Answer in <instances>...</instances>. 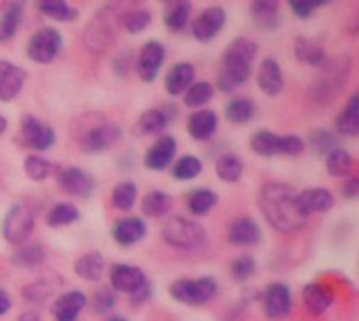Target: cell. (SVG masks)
I'll return each mask as SVG.
<instances>
[{
    "label": "cell",
    "instance_id": "obj_4",
    "mask_svg": "<svg viewBox=\"0 0 359 321\" xmlns=\"http://www.w3.org/2000/svg\"><path fill=\"white\" fill-rule=\"evenodd\" d=\"M250 147L255 153L263 158H273V156H299L305 149V143L297 135L288 137H278L271 130H259L250 139Z\"/></svg>",
    "mask_w": 359,
    "mask_h": 321
},
{
    "label": "cell",
    "instance_id": "obj_36",
    "mask_svg": "<svg viewBox=\"0 0 359 321\" xmlns=\"http://www.w3.org/2000/svg\"><path fill=\"white\" fill-rule=\"evenodd\" d=\"M225 116L229 122L233 124H246L252 120L255 116V103L250 99H233L227 107H225Z\"/></svg>",
    "mask_w": 359,
    "mask_h": 321
},
{
    "label": "cell",
    "instance_id": "obj_34",
    "mask_svg": "<svg viewBox=\"0 0 359 321\" xmlns=\"http://www.w3.org/2000/svg\"><path fill=\"white\" fill-rule=\"evenodd\" d=\"M242 172H244V164H242V160L238 156L225 153V156H221L217 160V175H219V179H223L227 183H236V181H240Z\"/></svg>",
    "mask_w": 359,
    "mask_h": 321
},
{
    "label": "cell",
    "instance_id": "obj_45",
    "mask_svg": "<svg viewBox=\"0 0 359 321\" xmlns=\"http://www.w3.org/2000/svg\"><path fill=\"white\" fill-rule=\"evenodd\" d=\"M309 143H311L313 151L316 153H322V156H328L332 149L339 147V141L328 130H313L311 137H309Z\"/></svg>",
    "mask_w": 359,
    "mask_h": 321
},
{
    "label": "cell",
    "instance_id": "obj_32",
    "mask_svg": "<svg viewBox=\"0 0 359 321\" xmlns=\"http://www.w3.org/2000/svg\"><path fill=\"white\" fill-rule=\"evenodd\" d=\"M166 126H168V116L162 109H147V111H143V116L139 118V124H137V128L143 135H162Z\"/></svg>",
    "mask_w": 359,
    "mask_h": 321
},
{
    "label": "cell",
    "instance_id": "obj_24",
    "mask_svg": "<svg viewBox=\"0 0 359 321\" xmlns=\"http://www.w3.org/2000/svg\"><path fill=\"white\" fill-rule=\"evenodd\" d=\"M84 307H86V296L78 290H72L59 296V301L53 307V315L57 321H76Z\"/></svg>",
    "mask_w": 359,
    "mask_h": 321
},
{
    "label": "cell",
    "instance_id": "obj_21",
    "mask_svg": "<svg viewBox=\"0 0 359 321\" xmlns=\"http://www.w3.org/2000/svg\"><path fill=\"white\" fill-rule=\"evenodd\" d=\"M175 151H177V141L172 137H160L147 151L145 156V164L147 168L151 170H164L172 158H175Z\"/></svg>",
    "mask_w": 359,
    "mask_h": 321
},
{
    "label": "cell",
    "instance_id": "obj_17",
    "mask_svg": "<svg viewBox=\"0 0 359 321\" xmlns=\"http://www.w3.org/2000/svg\"><path fill=\"white\" fill-rule=\"evenodd\" d=\"M23 82H25L23 67L8 61H0V101L4 103L13 101L19 95Z\"/></svg>",
    "mask_w": 359,
    "mask_h": 321
},
{
    "label": "cell",
    "instance_id": "obj_15",
    "mask_svg": "<svg viewBox=\"0 0 359 321\" xmlns=\"http://www.w3.org/2000/svg\"><path fill=\"white\" fill-rule=\"evenodd\" d=\"M263 303L269 320H284L292 311V294L284 284H271L265 292Z\"/></svg>",
    "mask_w": 359,
    "mask_h": 321
},
{
    "label": "cell",
    "instance_id": "obj_10",
    "mask_svg": "<svg viewBox=\"0 0 359 321\" xmlns=\"http://www.w3.org/2000/svg\"><path fill=\"white\" fill-rule=\"evenodd\" d=\"M57 183L59 187L74 198H88L95 189V181L90 175H86L82 168L76 166H65L57 172Z\"/></svg>",
    "mask_w": 359,
    "mask_h": 321
},
{
    "label": "cell",
    "instance_id": "obj_22",
    "mask_svg": "<svg viewBox=\"0 0 359 321\" xmlns=\"http://www.w3.org/2000/svg\"><path fill=\"white\" fill-rule=\"evenodd\" d=\"M147 233V227L141 219L137 217H128V219H122L114 225V240L120 244V246H133L137 242H141Z\"/></svg>",
    "mask_w": 359,
    "mask_h": 321
},
{
    "label": "cell",
    "instance_id": "obj_25",
    "mask_svg": "<svg viewBox=\"0 0 359 321\" xmlns=\"http://www.w3.org/2000/svg\"><path fill=\"white\" fill-rule=\"evenodd\" d=\"M219 128V120H217V114L210 111V109H202V111H196L189 122H187V130L189 135L196 139V141H206L210 139Z\"/></svg>",
    "mask_w": 359,
    "mask_h": 321
},
{
    "label": "cell",
    "instance_id": "obj_37",
    "mask_svg": "<svg viewBox=\"0 0 359 321\" xmlns=\"http://www.w3.org/2000/svg\"><path fill=\"white\" fill-rule=\"evenodd\" d=\"M217 193L210 189H198L187 198V206L194 214H206L208 210H212L217 206Z\"/></svg>",
    "mask_w": 359,
    "mask_h": 321
},
{
    "label": "cell",
    "instance_id": "obj_53",
    "mask_svg": "<svg viewBox=\"0 0 359 321\" xmlns=\"http://www.w3.org/2000/svg\"><path fill=\"white\" fill-rule=\"evenodd\" d=\"M4 128H6V120H4V118L0 116V135L4 132Z\"/></svg>",
    "mask_w": 359,
    "mask_h": 321
},
{
    "label": "cell",
    "instance_id": "obj_49",
    "mask_svg": "<svg viewBox=\"0 0 359 321\" xmlns=\"http://www.w3.org/2000/svg\"><path fill=\"white\" fill-rule=\"evenodd\" d=\"M290 8L297 13V17L309 19L313 15V11L318 8V4H311V2H290Z\"/></svg>",
    "mask_w": 359,
    "mask_h": 321
},
{
    "label": "cell",
    "instance_id": "obj_41",
    "mask_svg": "<svg viewBox=\"0 0 359 321\" xmlns=\"http://www.w3.org/2000/svg\"><path fill=\"white\" fill-rule=\"evenodd\" d=\"M38 8H40L44 15H48V17H53V19H57V21H72V19L78 17V11L72 8V6H69L67 2H63V0L40 2Z\"/></svg>",
    "mask_w": 359,
    "mask_h": 321
},
{
    "label": "cell",
    "instance_id": "obj_46",
    "mask_svg": "<svg viewBox=\"0 0 359 321\" xmlns=\"http://www.w3.org/2000/svg\"><path fill=\"white\" fill-rule=\"evenodd\" d=\"M255 269H257L255 259L248 257V254L238 257V259L231 263V275H233L238 282H246L248 278H252V275H255Z\"/></svg>",
    "mask_w": 359,
    "mask_h": 321
},
{
    "label": "cell",
    "instance_id": "obj_8",
    "mask_svg": "<svg viewBox=\"0 0 359 321\" xmlns=\"http://www.w3.org/2000/svg\"><path fill=\"white\" fill-rule=\"evenodd\" d=\"M114 34H116V21H114V15L107 11H101L88 25L86 29V36H84V42L90 50H103L111 40H114Z\"/></svg>",
    "mask_w": 359,
    "mask_h": 321
},
{
    "label": "cell",
    "instance_id": "obj_27",
    "mask_svg": "<svg viewBox=\"0 0 359 321\" xmlns=\"http://www.w3.org/2000/svg\"><path fill=\"white\" fill-rule=\"evenodd\" d=\"M21 13H23L21 2H11L2 11V15H0V44L8 42L17 34V27L21 23Z\"/></svg>",
    "mask_w": 359,
    "mask_h": 321
},
{
    "label": "cell",
    "instance_id": "obj_44",
    "mask_svg": "<svg viewBox=\"0 0 359 321\" xmlns=\"http://www.w3.org/2000/svg\"><path fill=\"white\" fill-rule=\"evenodd\" d=\"M124 27L130 32V34H137V32H143L149 23H151V13L147 8H137V11H130L124 15L122 19Z\"/></svg>",
    "mask_w": 359,
    "mask_h": 321
},
{
    "label": "cell",
    "instance_id": "obj_40",
    "mask_svg": "<svg viewBox=\"0 0 359 321\" xmlns=\"http://www.w3.org/2000/svg\"><path fill=\"white\" fill-rule=\"evenodd\" d=\"M215 90L208 82H194L187 90H185V105L189 107H202L212 99Z\"/></svg>",
    "mask_w": 359,
    "mask_h": 321
},
{
    "label": "cell",
    "instance_id": "obj_51",
    "mask_svg": "<svg viewBox=\"0 0 359 321\" xmlns=\"http://www.w3.org/2000/svg\"><path fill=\"white\" fill-rule=\"evenodd\" d=\"M8 309H11V296L0 288V317H2L4 313H8Z\"/></svg>",
    "mask_w": 359,
    "mask_h": 321
},
{
    "label": "cell",
    "instance_id": "obj_5",
    "mask_svg": "<svg viewBox=\"0 0 359 321\" xmlns=\"http://www.w3.org/2000/svg\"><path fill=\"white\" fill-rule=\"evenodd\" d=\"M219 286L212 278H198V280H179L170 286V296L187 307L206 305L215 299Z\"/></svg>",
    "mask_w": 359,
    "mask_h": 321
},
{
    "label": "cell",
    "instance_id": "obj_12",
    "mask_svg": "<svg viewBox=\"0 0 359 321\" xmlns=\"http://www.w3.org/2000/svg\"><path fill=\"white\" fill-rule=\"evenodd\" d=\"M223 25H225V11L221 6H208L196 17L191 25V34L196 40L208 42L223 29Z\"/></svg>",
    "mask_w": 359,
    "mask_h": 321
},
{
    "label": "cell",
    "instance_id": "obj_43",
    "mask_svg": "<svg viewBox=\"0 0 359 321\" xmlns=\"http://www.w3.org/2000/svg\"><path fill=\"white\" fill-rule=\"evenodd\" d=\"M23 168H25V175H27L32 181H44V179L53 172L50 162L44 160V158H40V156H27Z\"/></svg>",
    "mask_w": 359,
    "mask_h": 321
},
{
    "label": "cell",
    "instance_id": "obj_9",
    "mask_svg": "<svg viewBox=\"0 0 359 321\" xmlns=\"http://www.w3.org/2000/svg\"><path fill=\"white\" fill-rule=\"evenodd\" d=\"M21 139L27 147L36 151H46L55 143V132L50 126L42 124L34 116H23L21 118Z\"/></svg>",
    "mask_w": 359,
    "mask_h": 321
},
{
    "label": "cell",
    "instance_id": "obj_11",
    "mask_svg": "<svg viewBox=\"0 0 359 321\" xmlns=\"http://www.w3.org/2000/svg\"><path fill=\"white\" fill-rule=\"evenodd\" d=\"M118 139H120V126L114 122H103V124L90 128L82 137L80 145L86 153H101V151L109 149Z\"/></svg>",
    "mask_w": 359,
    "mask_h": 321
},
{
    "label": "cell",
    "instance_id": "obj_29",
    "mask_svg": "<svg viewBox=\"0 0 359 321\" xmlns=\"http://www.w3.org/2000/svg\"><path fill=\"white\" fill-rule=\"evenodd\" d=\"M358 95H353L349 99V103L345 105V109L339 114L337 118V128L341 135H347V137H355L359 132V114H358Z\"/></svg>",
    "mask_w": 359,
    "mask_h": 321
},
{
    "label": "cell",
    "instance_id": "obj_35",
    "mask_svg": "<svg viewBox=\"0 0 359 321\" xmlns=\"http://www.w3.org/2000/svg\"><path fill=\"white\" fill-rule=\"evenodd\" d=\"M189 15H191V4L189 2H172V4L166 6L164 21L168 25V29L179 32V29H183L187 25Z\"/></svg>",
    "mask_w": 359,
    "mask_h": 321
},
{
    "label": "cell",
    "instance_id": "obj_52",
    "mask_svg": "<svg viewBox=\"0 0 359 321\" xmlns=\"http://www.w3.org/2000/svg\"><path fill=\"white\" fill-rule=\"evenodd\" d=\"M17 321H38V313H34V311H25V313H21V315H19V320Z\"/></svg>",
    "mask_w": 359,
    "mask_h": 321
},
{
    "label": "cell",
    "instance_id": "obj_54",
    "mask_svg": "<svg viewBox=\"0 0 359 321\" xmlns=\"http://www.w3.org/2000/svg\"><path fill=\"white\" fill-rule=\"evenodd\" d=\"M105 321H126L124 317H120V315H116V317H109V320H105Z\"/></svg>",
    "mask_w": 359,
    "mask_h": 321
},
{
    "label": "cell",
    "instance_id": "obj_31",
    "mask_svg": "<svg viewBox=\"0 0 359 321\" xmlns=\"http://www.w3.org/2000/svg\"><path fill=\"white\" fill-rule=\"evenodd\" d=\"M294 53H297L299 61H303V63H307L311 67H324V63H326L324 50L316 42H311V40L299 38L294 42Z\"/></svg>",
    "mask_w": 359,
    "mask_h": 321
},
{
    "label": "cell",
    "instance_id": "obj_1",
    "mask_svg": "<svg viewBox=\"0 0 359 321\" xmlns=\"http://www.w3.org/2000/svg\"><path fill=\"white\" fill-rule=\"evenodd\" d=\"M259 208L267 223L286 235L297 233L307 223V217L299 210L297 191L286 183H267L259 193Z\"/></svg>",
    "mask_w": 359,
    "mask_h": 321
},
{
    "label": "cell",
    "instance_id": "obj_47",
    "mask_svg": "<svg viewBox=\"0 0 359 321\" xmlns=\"http://www.w3.org/2000/svg\"><path fill=\"white\" fill-rule=\"evenodd\" d=\"M44 259V250L40 246H25L23 250L17 252V263L25 267H36Z\"/></svg>",
    "mask_w": 359,
    "mask_h": 321
},
{
    "label": "cell",
    "instance_id": "obj_28",
    "mask_svg": "<svg viewBox=\"0 0 359 321\" xmlns=\"http://www.w3.org/2000/svg\"><path fill=\"white\" fill-rule=\"evenodd\" d=\"M326 168L332 177H349L355 168V162L349 151L337 147L326 156Z\"/></svg>",
    "mask_w": 359,
    "mask_h": 321
},
{
    "label": "cell",
    "instance_id": "obj_33",
    "mask_svg": "<svg viewBox=\"0 0 359 321\" xmlns=\"http://www.w3.org/2000/svg\"><path fill=\"white\" fill-rule=\"evenodd\" d=\"M170 196L164 193V191H149L145 198H143V214L149 217V219H158V217H164L168 210H170Z\"/></svg>",
    "mask_w": 359,
    "mask_h": 321
},
{
    "label": "cell",
    "instance_id": "obj_39",
    "mask_svg": "<svg viewBox=\"0 0 359 321\" xmlns=\"http://www.w3.org/2000/svg\"><path fill=\"white\" fill-rule=\"evenodd\" d=\"M137 202V187L135 183H118L111 193V204L118 210H130Z\"/></svg>",
    "mask_w": 359,
    "mask_h": 321
},
{
    "label": "cell",
    "instance_id": "obj_13",
    "mask_svg": "<svg viewBox=\"0 0 359 321\" xmlns=\"http://www.w3.org/2000/svg\"><path fill=\"white\" fill-rule=\"evenodd\" d=\"M109 280H111L114 290L126 292L128 296L135 294L137 290H141L147 284L145 273L135 265H114L111 271H109Z\"/></svg>",
    "mask_w": 359,
    "mask_h": 321
},
{
    "label": "cell",
    "instance_id": "obj_38",
    "mask_svg": "<svg viewBox=\"0 0 359 321\" xmlns=\"http://www.w3.org/2000/svg\"><path fill=\"white\" fill-rule=\"evenodd\" d=\"M80 219V212L76 206L72 204H59L55 206L48 214H46V223L50 227H65V225H72Z\"/></svg>",
    "mask_w": 359,
    "mask_h": 321
},
{
    "label": "cell",
    "instance_id": "obj_50",
    "mask_svg": "<svg viewBox=\"0 0 359 321\" xmlns=\"http://www.w3.org/2000/svg\"><path fill=\"white\" fill-rule=\"evenodd\" d=\"M358 181L355 179H351V181H347L345 185H343V196L345 198H349V200H353L355 196H358Z\"/></svg>",
    "mask_w": 359,
    "mask_h": 321
},
{
    "label": "cell",
    "instance_id": "obj_18",
    "mask_svg": "<svg viewBox=\"0 0 359 321\" xmlns=\"http://www.w3.org/2000/svg\"><path fill=\"white\" fill-rule=\"evenodd\" d=\"M257 84L269 97H276V95L282 93L284 74H282V67H280V63L276 59H263L261 61V67H259V74H257Z\"/></svg>",
    "mask_w": 359,
    "mask_h": 321
},
{
    "label": "cell",
    "instance_id": "obj_19",
    "mask_svg": "<svg viewBox=\"0 0 359 321\" xmlns=\"http://www.w3.org/2000/svg\"><path fill=\"white\" fill-rule=\"evenodd\" d=\"M229 242L233 246H255L261 242L263 233H261V227L257 225L255 219L250 217H240L231 223L229 227V233H227Z\"/></svg>",
    "mask_w": 359,
    "mask_h": 321
},
{
    "label": "cell",
    "instance_id": "obj_2",
    "mask_svg": "<svg viewBox=\"0 0 359 321\" xmlns=\"http://www.w3.org/2000/svg\"><path fill=\"white\" fill-rule=\"evenodd\" d=\"M257 50H259V46L250 38H236L227 46V50L223 55L221 69H219V78H217V84L223 93L238 90L250 78L252 59H255Z\"/></svg>",
    "mask_w": 359,
    "mask_h": 321
},
{
    "label": "cell",
    "instance_id": "obj_42",
    "mask_svg": "<svg viewBox=\"0 0 359 321\" xmlns=\"http://www.w3.org/2000/svg\"><path fill=\"white\" fill-rule=\"evenodd\" d=\"M200 172H202V162H200L196 156H183V158L175 164V168H172L175 179H181V181H191V179H196Z\"/></svg>",
    "mask_w": 359,
    "mask_h": 321
},
{
    "label": "cell",
    "instance_id": "obj_48",
    "mask_svg": "<svg viewBox=\"0 0 359 321\" xmlns=\"http://www.w3.org/2000/svg\"><path fill=\"white\" fill-rule=\"evenodd\" d=\"M114 305H116V294L109 288H103L93 296V307L97 313H107Z\"/></svg>",
    "mask_w": 359,
    "mask_h": 321
},
{
    "label": "cell",
    "instance_id": "obj_16",
    "mask_svg": "<svg viewBox=\"0 0 359 321\" xmlns=\"http://www.w3.org/2000/svg\"><path fill=\"white\" fill-rule=\"evenodd\" d=\"M299 210L309 219L316 212H328L334 206V196L328 189H305L297 193Z\"/></svg>",
    "mask_w": 359,
    "mask_h": 321
},
{
    "label": "cell",
    "instance_id": "obj_3",
    "mask_svg": "<svg viewBox=\"0 0 359 321\" xmlns=\"http://www.w3.org/2000/svg\"><path fill=\"white\" fill-rule=\"evenodd\" d=\"M162 238L166 244H170L172 248H181V250H194L200 248L206 240V231L200 223L189 221L185 217H172L164 223L162 227Z\"/></svg>",
    "mask_w": 359,
    "mask_h": 321
},
{
    "label": "cell",
    "instance_id": "obj_14",
    "mask_svg": "<svg viewBox=\"0 0 359 321\" xmlns=\"http://www.w3.org/2000/svg\"><path fill=\"white\" fill-rule=\"evenodd\" d=\"M164 57H166L164 46L160 42H156V40H149L141 48V55H139V61H137L139 76L145 82H154L158 78V74H160V67L164 63Z\"/></svg>",
    "mask_w": 359,
    "mask_h": 321
},
{
    "label": "cell",
    "instance_id": "obj_23",
    "mask_svg": "<svg viewBox=\"0 0 359 321\" xmlns=\"http://www.w3.org/2000/svg\"><path fill=\"white\" fill-rule=\"evenodd\" d=\"M303 303H305L307 311H311L313 315H322L332 307L334 294H332V290H328L322 284H307L303 290Z\"/></svg>",
    "mask_w": 359,
    "mask_h": 321
},
{
    "label": "cell",
    "instance_id": "obj_7",
    "mask_svg": "<svg viewBox=\"0 0 359 321\" xmlns=\"http://www.w3.org/2000/svg\"><path fill=\"white\" fill-rule=\"evenodd\" d=\"M32 229H34V217H32L29 208L23 206V204L11 206V210L6 212L4 223H2L4 240L11 242V244H21V242L27 240Z\"/></svg>",
    "mask_w": 359,
    "mask_h": 321
},
{
    "label": "cell",
    "instance_id": "obj_20",
    "mask_svg": "<svg viewBox=\"0 0 359 321\" xmlns=\"http://www.w3.org/2000/svg\"><path fill=\"white\" fill-rule=\"evenodd\" d=\"M194 78H196L194 65L187 63V61H181V63L170 67V71L164 78V86H166L168 95L177 97V95H183L194 84Z\"/></svg>",
    "mask_w": 359,
    "mask_h": 321
},
{
    "label": "cell",
    "instance_id": "obj_30",
    "mask_svg": "<svg viewBox=\"0 0 359 321\" xmlns=\"http://www.w3.org/2000/svg\"><path fill=\"white\" fill-rule=\"evenodd\" d=\"M252 17L261 27H276L280 23V4L276 0H259L252 4Z\"/></svg>",
    "mask_w": 359,
    "mask_h": 321
},
{
    "label": "cell",
    "instance_id": "obj_26",
    "mask_svg": "<svg viewBox=\"0 0 359 321\" xmlns=\"http://www.w3.org/2000/svg\"><path fill=\"white\" fill-rule=\"evenodd\" d=\"M76 273L86 280V282H99L101 275L105 273V259L99 254V252H90V254H84L76 261L74 265Z\"/></svg>",
    "mask_w": 359,
    "mask_h": 321
},
{
    "label": "cell",
    "instance_id": "obj_6",
    "mask_svg": "<svg viewBox=\"0 0 359 321\" xmlns=\"http://www.w3.org/2000/svg\"><path fill=\"white\" fill-rule=\"evenodd\" d=\"M61 44H63V40H61V34L57 29L42 27V29H38L29 38V42H27V57L32 61H36V63H48V61H53L59 55Z\"/></svg>",
    "mask_w": 359,
    "mask_h": 321
}]
</instances>
